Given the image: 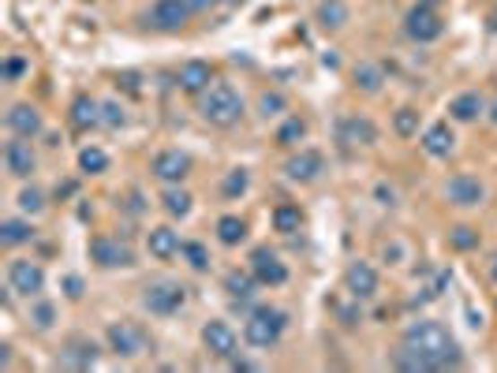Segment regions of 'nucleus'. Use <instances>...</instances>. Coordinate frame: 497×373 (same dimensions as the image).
Masks as SVG:
<instances>
[{
  "label": "nucleus",
  "mask_w": 497,
  "mask_h": 373,
  "mask_svg": "<svg viewBox=\"0 0 497 373\" xmlns=\"http://www.w3.org/2000/svg\"><path fill=\"white\" fill-rule=\"evenodd\" d=\"M397 369H423V373H441V369H460L464 355L460 343L449 336V329L441 321H412L408 333H404V347L393 355Z\"/></svg>",
  "instance_id": "1"
},
{
  "label": "nucleus",
  "mask_w": 497,
  "mask_h": 373,
  "mask_svg": "<svg viewBox=\"0 0 497 373\" xmlns=\"http://www.w3.org/2000/svg\"><path fill=\"white\" fill-rule=\"evenodd\" d=\"M243 98H240V90L229 86V82H214L206 93L198 98V116L206 120L210 127H236L243 120Z\"/></svg>",
  "instance_id": "2"
},
{
  "label": "nucleus",
  "mask_w": 497,
  "mask_h": 373,
  "mask_svg": "<svg viewBox=\"0 0 497 373\" xmlns=\"http://www.w3.org/2000/svg\"><path fill=\"white\" fill-rule=\"evenodd\" d=\"M288 329V314L277 310V307H255L243 321V340L258 347V351H269V347H277L281 336Z\"/></svg>",
  "instance_id": "3"
},
{
  "label": "nucleus",
  "mask_w": 497,
  "mask_h": 373,
  "mask_svg": "<svg viewBox=\"0 0 497 373\" xmlns=\"http://www.w3.org/2000/svg\"><path fill=\"white\" fill-rule=\"evenodd\" d=\"M143 307L153 317H172V314H179L187 307V288L172 276H157L143 288Z\"/></svg>",
  "instance_id": "4"
},
{
  "label": "nucleus",
  "mask_w": 497,
  "mask_h": 373,
  "mask_svg": "<svg viewBox=\"0 0 497 373\" xmlns=\"http://www.w3.org/2000/svg\"><path fill=\"white\" fill-rule=\"evenodd\" d=\"M105 343H109V351L117 359H139L153 347L150 333L143 329L139 321H112L109 333H105Z\"/></svg>",
  "instance_id": "5"
},
{
  "label": "nucleus",
  "mask_w": 497,
  "mask_h": 373,
  "mask_svg": "<svg viewBox=\"0 0 497 373\" xmlns=\"http://www.w3.org/2000/svg\"><path fill=\"white\" fill-rule=\"evenodd\" d=\"M195 19V8H191V0H157V4L146 12V27L157 30V34H176V30H184L187 22Z\"/></svg>",
  "instance_id": "6"
},
{
  "label": "nucleus",
  "mask_w": 497,
  "mask_h": 373,
  "mask_svg": "<svg viewBox=\"0 0 497 373\" xmlns=\"http://www.w3.org/2000/svg\"><path fill=\"white\" fill-rule=\"evenodd\" d=\"M404 34H408L415 45H431L445 34V19L431 4H415V8H408V15H404Z\"/></svg>",
  "instance_id": "7"
},
{
  "label": "nucleus",
  "mask_w": 497,
  "mask_h": 373,
  "mask_svg": "<svg viewBox=\"0 0 497 373\" xmlns=\"http://www.w3.org/2000/svg\"><path fill=\"white\" fill-rule=\"evenodd\" d=\"M90 262H94L98 269H127L135 265V250L127 243H120L117 236H94L86 247Z\"/></svg>",
  "instance_id": "8"
},
{
  "label": "nucleus",
  "mask_w": 497,
  "mask_h": 373,
  "mask_svg": "<svg viewBox=\"0 0 497 373\" xmlns=\"http://www.w3.org/2000/svg\"><path fill=\"white\" fill-rule=\"evenodd\" d=\"M8 291L22 295V299H38L45 291V269L31 258H15L8 265Z\"/></svg>",
  "instance_id": "9"
},
{
  "label": "nucleus",
  "mask_w": 497,
  "mask_h": 373,
  "mask_svg": "<svg viewBox=\"0 0 497 373\" xmlns=\"http://www.w3.org/2000/svg\"><path fill=\"white\" fill-rule=\"evenodd\" d=\"M202 347L214 355V359H224V362H232L236 359V351H240V336H236V329L229 321H206L202 325Z\"/></svg>",
  "instance_id": "10"
},
{
  "label": "nucleus",
  "mask_w": 497,
  "mask_h": 373,
  "mask_svg": "<svg viewBox=\"0 0 497 373\" xmlns=\"http://www.w3.org/2000/svg\"><path fill=\"white\" fill-rule=\"evenodd\" d=\"M251 273L258 276L262 288H281V284H288V265L281 262V254L269 250V247H255L251 250Z\"/></svg>",
  "instance_id": "11"
},
{
  "label": "nucleus",
  "mask_w": 497,
  "mask_h": 373,
  "mask_svg": "<svg viewBox=\"0 0 497 373\" xmlns=\"http://www.w3.org/2000/svg\"><path fill=\"white\" fill-rule=\"evenodd\" d=\"M150 176L161 179L165 186L169 183H184L191 176V153H184V150H161L150 160Z\"/></svg>",
  "instance_id": "12"
},
{
  "label": "nucleus",
  "mask_w": 497,
  "mask_h": 373,
  "mask_svg": "<svg viewBox=\"0 0 497 373\" xmlns=\"http://www.w3.org/2000/svg\"><path fill=\"white\" fill-rule=\"evenodd\" d=\"M336 143L344 150H359V146H374L378 143V127L371 116H344L341 124H336Z\"/></svg>",
  "instance_id": "13"
},
{
  "label": "nucleus",
  "mask_w": 497,
  "mask_h": 373,
  "mask_svg": "<svg viewBox=\"0 0 497 373\" xmlns=\"http://www.w3.org/2000/svg\"><path fill=\"white\" fill-rule=\"evenodd\" d=\"M4 169H8V176H15V179H27V176L38 172V153H34V146H31V138L12 134V143H4Z\"/></svg>",
  "instance_id": "14"
},
{
  "label": "nucleus",
  "mask_w": 497,
  "mask_h": 373,
  "mask_svg": "<svg viewBox=\"0 0 497 373\" xmlns=\"http://www.w3.org/2000/svg\"><path fill=\"white\" fill-rule=\"evenodd\" d=\"M214 82H217V67L210 60H187L176 72V86L184 90V93H195V98H202V93H206Z\"/></svg>",
  "instance_id": "15"
},
{
  "label": "nucleus",
  "mask_w": 497,
  "mask_h": 373,
  "mask_svg": "<svg viewBox=\"0 0 497 373\" xmlns=\"http://www.w3.org/2000/svg\"><path fill=\"white\" fill-rule=\"evenodd\" d=\"M344 291L355 299V302H367V299H374L378 295V269L371 265V262H352L348 269H344Z\"/></svg>",
  "instance_id": "16"
},
{
  "label": "nucleus",
  "mask_w": 497,
  "mask_h": 373,
  "mask_svg": "<svg viewBox=\"0 0 497 373\" xmlns=\"http://www.w3.org/2000/svg\"><path fill=\"white\" fill-rule=\"evenodd\" d=\"M445 198L453 202V205H460V209H475V205L486 202V186L475 176L460 172V176H453V179L445 183Z\"/></svg>",
  "instance_id": "17"
},
{
  "label": "nucleus",
  "mask_w": 497,
  "mask_h": 373,
  "mask_svg": "<svg viewBox=\"0 0 497 373\" xmlns=\"http://www.w3.org/2000/svg\"><path fill=\"white\" fill-rule=\"evenodd\" d=\"M4 124H8V131L12 134H19V138H34L45 131V120H41V112H38V105H31V101H19V105H12L8 108V116H4Z\"/></svg>",
  "instance_id": "18"
},
{
  "label": "nucleus",
  "mask_w": 497,
  "mask_h": 373,
  "mask_svg": "<svg viewBox=\"0 0 497 373\" xmlns=\"http://www.w3.org/2000/svg\"><path fill=\"white\" fill-rule=\"evenodd\" d=\"M146 250H150V258L157 262H172L184 254V239H179V231L169 228V224H157L146 231Z\"/></svg>",
  "instance_id": "19"
},
{
  "label": "nucleus",
  "mask_w": 497,
  "mask_h": 373,
  "mask_svg": "<svg viewBox=\"0 0 497 373\" xmlns=\"http://www.w3.org/2000/svg\"><path fill=\"white\" fill-rule=\"evenodd\" d=\"M322 172H326V157L318 150H300L284 160V176L292 183H314Z\"/></svg>",
  "instance_id": "20"
},
{
  "label": "nucleus",
  "mask_w": 497,
  "mask_h": 373,
  "mask_svg": "<svg viewBox=\"0 0 497 373\" xmlns=\"http://www.w3.org/2000/svg\"><path fill=\"white\" fill-rule=\"evenodd\" d=\"M67 124H72V131H79V134L101 127V101L90 98V93H79L72 101V108H67Z\"/></svg>",
  "instance_id": "21"
},
{
  "label": "nucleus",
  "mask_w": 497,
  "mask_h": 373,
  "mask_svg": "<svg viewBox=\"0 0 497 373\" xmlns=\"http://www.w3.org/2000/svg\"><path fill=\"white\" fill-rule=\"evenodd\" d=\"M101 359V347L90 340V336H75V340H67L64 343V351H60V362L64 366H72V369H90V366H98Z\"/></svg>",
  "instance_id": "22"
},
{
  "label": "nucleus",
  "mask_w": 497,
  "mask_h": 373,
  "mask_svg": "<svg viewBox=\"0 0 497 373\" xmlns=\"http://www.w3.org/2000/svg\"><path fill=\"white\" fill-rule=\"evenodd\" d=\"M419 146H423L426 157H438L441 160V157H449V153L457 150V134H453V127H449V124H431V127L423 131Z\"/></svg>",
  "instance_id": "23"
},
{
  "label": "nucleus",
  "mask_w": 497,
  "mask_h": 373,
  "mask_svg": "<svg viewBox=\"0 0 497 373\" xmlns=\"http://www.w3.org/2000/svg\"><path fill=\"white\" fill-rule=\"evenodd\" d=\"M483 112H486V98L479 90H464V93H457V98L449 101V116H453L457 124H475Z\"/></svg>",
  "instance_id": "24"
},
{
  "label": "nucleus",
  "mask_w": 497,
  "mask_h": 373,
  "mask_svg": "<svg viewBox=\"0 0 497 373\" xmlns=\"http://www.w3.org/2000/svg\"><path fill=\"white\" fill-rule=\"evenodd\" d=\"M224 291H229V299L236 302V307H247V302L255 299V291H258V276L232 269L229 276H224Z\"/></svg>",
  "instance_id": "25"
},
{
  "label": "nucleus",
  "mask_w": 497,
  "mask_h": 373,
  "mask_svg": "<svg viewBox=\"0 0 497 373\" xmlns=\"http://www.w3.org/2000/svg\"><path fill=\"white\" fill-rule=\"evenodd\" d=\"M161 209H165L169 217H179V221H184L191 209H195V198H191V191H187L184 183H169L165 191H161Z\"/></svg>",
  "instance_id": "26"
},
{
  "label": "nucleus",
  "mask_w": 497,
  "mask_h": 373,
  "mask_svg": "<svg viewBox=\"0 0 497 373\" xmlns=\"http://www.w3.org/2000/svg\"><path fill=\"white\" fill-rule=\"evenodd\" d=\"M269 221H274L277 236H296V231L303 228V209L296 202H281L274 213H269Z\"/></svg>",
  "instance_id": "27"
},
{
  "label": "nucleus",
  "mask_w": 497,
  "mask_h": 373,
  "mask_svg": "<svg viewBox=\"0 0 497 373\" xmlns=\"http://www.w3.org/2000/svg\"><path fill=\"white\" fill-rule=\"evenodd\" d=\"M314 22H318L322 30H341L348 22V4L344 0H322V4L314 8Z\"/></svg>",
  "instance_id": "28"
},
{
  "label": "nucleus",
  "mask_w": 497,
  "mask_h": 373,
  "mask_svg": "<svg viewBox=\"0 0 497 373\" xmlns=\"http://www.w3.org/2000/svg\"><path fill=\"white\" fill-rule=\"evenodd\" d=\"M307 131H310V124L303 120V116H288V120L277 127V134H274V143L281 146V150H296L303 138H307Z\"/></svg>",
  "instance_id": "29"
},
{
  "label": "nucleus",
  "mask_w": 497,
  "mask_h": 373,
  "mask_svg": "<svg viewBox=\"0 0 497 373\" xmlns=\"http://www.w3.org/2000/svg\"><path fill=\"white\" fill-rule=\"evenodd\" d=\"M31 239H34V224L31 221H22V217L0 221V243H4V247H22Z\"/></svg>",
  "instance_id": "30"
},
{
  "label": "nucleus",
  "mask_w": 497,
  "mask_h": 373,
  "mask_svg": "<svg viewBox=\"0 0 497 373\" xmlns=\"http://www.w3.org/2000/svg\"><path fill=\"white\" fill-rule=\"evenodd\" d=\"M243 239H247V221L236 217V213H224L217 221V243L221 247H240Z\"/></svg>",
  "instance_id": "31"
},
{
  "label": "nucleus",
  "mask_w": 497,
  "mask_h": 373,
  "mask_svg": "<svg viewBox=\"0 0 497 373\" xmlns=\"http://www.w3.org/2000/svg\"><path fill=\"white\" fill-rule=\"evenodd\" d=\"M105 169H109V153H105L101 146H83V150H79V172L101 176Z\"/></svg>",
  "instance_id": "32"
},
{
  "label": "nucleus",
  "mask_w": 497,
  "mask_h": 373,
  "mask_svg": "<svg viewBox=\"0 0 497 373\" xmlns=\"http://www.w3.org/2000/svg\"><path fill=\"white\" fill-rule=\"evenodd\" d=\"M381 82H386V72H381V64H359L355 67V86L363 93H378Z\"/></svg>",
  "instance_id": "33"
},
{
  "label": "nucleus",
  "mask_w": 497,
  "mask_h": 373,
  "mask_svg": "<svg viewBox=\"0 0 497 373\" xmlns=\"http://www.w3.org/2000/svg\"><path fill=\"white\" fill-rule=\"evenodd\" d=\"M284 112H288V98L281 90H266L258 98V116H262V120H277V116H284Z\"/></svg>",
  "instance_id": "34"
},
{
  "label": "nucleus",
  "mask_w": 497,
  "mask_h": 373,
  "mask_svg": "<svg viewBox=\"0 0 497 373\" xmlns=\"http://www.w3.org/2000/svg\"><path fill=\"white\" fill-rule=\"evenodd\" d=\"M393 131H397L400 138H415V134H419V108H412V105L397 108V112H393Z\"/></svg>",
  "instance_id": "35"
},
{
  "label": "nucleus",
  "mask_w": 497,
  "mask_h": 373,
  "mask_svg": "<svg viewBox=\"0 0 497 373\" xmlns=\"http://www.w3.org/2000/svg\"><path fill=\"white\" fill-rule=\"evenodd\" d=\"M449 247L467 254V250H475L479 247V228H471V224H457V228H449Z\"/></svg>",
  "instance_id": "36"
},
{
  "label": "nucleus",
  "mask_w": 497,
  "mask_h": 373,
  "mask_svg": "<svg viewBox=\"0 0 497 373\" xmlns=\"http://www.w3.org/2000/svg\"><path fill=\"white\" fill-rule=\"evenodd\" d=\"M247 186H251V176H247V169H232L229 176H224V183H221V195L229 198V202H236V198L247 195Z\"/></svg>",
  "instance_id": "37"
},
{
  "label": "nucleus",
  "mask_w": 497,
  "mask_h": 373,
  "mask_svg": "<svg viewBox=\"0 0 497 373\" xmlns=\"http://www.w3.org/2000/svg\"><path fill=\"white\" fill-rule=\"evenodd\" d=\"M15 202H19V209H22V213H27V217H38V213H45V205H49V202H45V191H41V186H22Z\"/></svg>",
  "instance_id": "38"
},
{
  "label": "nucleus",
  "mask_w": 497,
  "mask_h": 373,
  "mask_svg": "<svg viewBox=\"0 0 497 373\" xmlns=\"http://www.w3.org/2000/svg\"><path fill=\"white\" fill-rule=\"evenodd\" d=\"M195 273H210V250H206V243H184V254H179Z\"/></svg>",
  "instance_id": "39"
},
{
  "label": "nucleus",
  "mask_w": 497,
  "mask_h": 373,
  "mask_svg": "<svg viewBox=\"0 0 497 373\" xmlns=\"http://www.w3.org/2000/svg\"><path fill=\"white\" fill-rule=\"evenodd\" d=\"M53 321H57V307H53V302H45L41 295L34 299V307H31V325H34V329H53Z\"/></svg>",
  "instance_id": "40"
},
{
  "label": "nucleus",
  "mask_w": 497,
  "mask_h": 373,
  "mask_svg": "<svg viewBox=\"0 0 497 373\" xmlns=\"http://www.w3.org/2000/svg\"><path fill=\"white\" fill-rule=\"evenodd\" d=\"M124 124H127V108L120 101H101V127L120 131Z\"/></svg>",
  "instance_id": "41"
},
{
  "label": "nucleus",
  "mask_w": 497,
  "mask_h": 373,
  "mask_svg": "<svg viewBox=\"0 0 497 373\" xmlns=\"http://www.w3.org/2000/svg\"><path fill=\"white\" fill-rule=\"evenodd\" d=\"M27 72H31V64L22 60V56H15V53L4 56V64H0V79H4V82H19Z\"/></svg>",
  "instance_id": "42"
},
{
  "label": "nucleus",
  "mask_w": 497,
  "mask_h": 373,
  "mask_svg": "<svg viewBox=\"0 0 497 373\" xmlns=\"http://www.w3.org/2000/svg\"><path fill=\"white\" fill-rule=\"evenodd\" d=\"M64 295L67 299H83V280L79 276H64Z\"/></svg>",
  "instance_id": "43"
},
{
  "label": "nucleus",
  "mask_w": 497,
  "mask_h": 373,
  "mask_svg": "<svg viewBox=\"0 0 497 373\" xmlns=\"http://www.w3.org/2000/svg\"><path fill=\"white\" fill-rule=\"evenodd\" d=\"M117 86H124L127 93H139L143 86H139V75H135V72H124V75H117Z\"/></svg>",
  "instance_id": "44"
},
{
  "label": "nucleus",
  "mask_w": 497,
  "mask_h": 373,
  "mask_svg": "<svg viewBox=\"0 0 497 373\" xmlns=\"http://www.w3.org/2000/svg\"><path fill=\"white\" fill-rule=\"evenodd\" d=\"M378 198H381V205H397V191H393V186H386V183H381L378 186V191H374Z\"/></svg>",
  "instance_id": "45"
},
{
  "label": "nucleus",
  "mask_w": 497,
  "mask_h": 373,
  "mask_svg": "<svg viewBox=\"0 0 497 373\" xmlns=\"http://www.w3.org/2000/svg\"><path fill=\"white\" fill-rule=\"evenodd\" d=\"M75 195V183H60L57 186V198H72Z\"/></svg>",
  "instance_id": "46"
},
{
  "label": "nucleus",
  "mask_w": 497,
  "mask_h": 373,
  "mask_svg": "<svg viewBox=\"0 0 497 373\" xmlns=\"http://www.w3.org/2000/svg\"><path fill=\"white\" fill-rule=\"evenodd\" d=\"M486 112H490V124H493V127H497V98H493V101H490V105H486Z\"/></svg>",
  "instance_id": "47"
},
{
  "label": "nucleus",
  "mask_w": 497,
  "mask_h": 373,
  "mask_svg": "<svg viewBox=\"0 0 497 373\" xmlns=\"http://www.w3.org/2000/svg\"><path fill=\"white\" fill-rule=\"evenodd\" d=\"M415 4H431V8H441V4H449V0H415Z\"/></svg>",
  "instance_id": "48"
},
{
  "label": "nucleus",
  "mask_w": 497,
  "mask_h": 373,
  "mask_svg": "<svg viewBox=\"0 0 497 373\" xmlns=\"http://www.w3.org/2000/svg\"><path fill=\"white\" fill-rule=\"evenodd\" d=\"M486 22H490V30H497V4L490 8V19H486Z\"/></svg>",
  "instance_id": "49"
},
{
  "label": "nucleus",
  "mask_w": 497,
  "mask_h": 373,
  "mask_svg": "<svg viewBox=\"0 0 497 373\" xmlns=\"http://www.w3.org/2000/svg\"><path fill=\"white\" fill-rule=\"evenodd\" d=\"M221 4H224V8H240V4H243V0H221Z\"/></svg>",
  "instance_id": "50"
},
{
  "label": "nucleus",
  "mask_w": 497,
  "mask_h": 373,
  "mask_svg": "<svg viewBox=\"0 0 497 373\" xmlns=\"http://www.w3.org/2000/svg\"><path fill=\"white\" fill-rule=\"evenodd\" d=\"M490 276H493V280H497V262H493V269H490Z\"/></svg>",
  "instance_id": "51"
}]
</instances>
